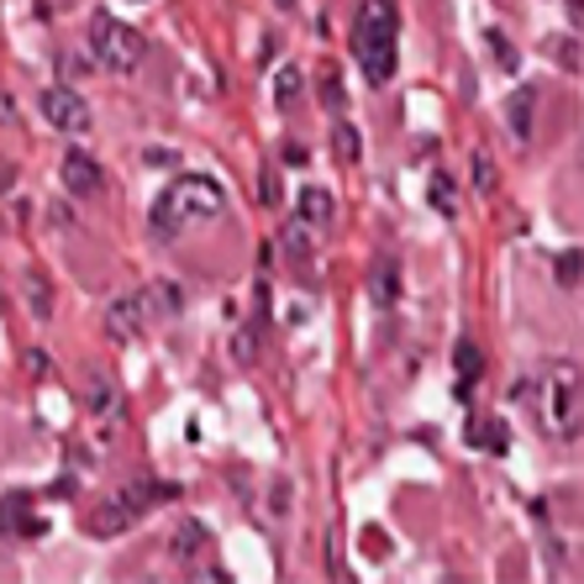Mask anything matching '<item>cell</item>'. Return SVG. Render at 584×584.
I'll return each mask as SVG.
<instances>
[{
    "mask_svg": "<svg viewBox=\"0 0 584 584\" xmlns=\"http://www.w3.org/2000/svg\"><path fill=\"white\" fill-rule=\"evenodd\" d=\"M532 416L553 442H580L584 432V374L574 358H548L537 374Z\"/></svg>",
    "mask_w": 584,
    "mask_h": 584,
    "instance_id": "obj_1",
    "label": "cell"
},
{
    "mask_svg": "<svg viewBox=\"0 0 584 584\" xmlns=\"http://www.w3.org/2000/svg\"><path fill=\"white\" fill-rule=\"evenodd\" d=\"M227 211V190L216 184L211 175H179L164 184V195L153 201V237L175 242L190 227H205Z\"/></svg>",
    "mask_w": 584,
    "mask_h": 584,
    "instance_id": "obj_2",
    "label": "cell"
},
{
    "mask_svg": "<svg viewBox=\"0 0 584 584\" xmlns=\"http://www.w3.org/2000/svg\"><path fill=\"white\" fill-rule=\"evenodd\" d=\"M353 48H358L363 80H369V85H390V80H395V63H401V5H395V0H363Z\"/></svg>",
    "mask_w": 584,
    "mask_h": 584,
    "instance_id": "obj_3",
    "label": "cell"
},
{
    "mask_svg": "<svg viewBox=\"0 0 584 584\" xmlns=\"http://www.w3.org/2000/svg\"><path fill=\"white\" fill-rule=\"evenodd\" d=\"M90 59L100 63V69H111V74H138L147 59V43L138 27L117 22L111 11H100L90 22Z\"/></svg>",
    "mask_w": 584,
    "mask_h": 584,
    "instance_id": "obj_4",
    "label": "cell"
},
{
    "mask_svg": "<svg viewBox=\"0 0 584 584\" xmlns=\"http://www.w3.org/2000/svg\"><path fill=\"white\" fill-rule=\"evenodd\" d=\"M37 111H43L48 127H59V132H69V138H85L90 132V106L80 100V90L74 85H48L43 95H37Z\"/></svg>",
    "mask_w": 584,
    "mask_h": 584,
    "instance_id": "obj_5",
    "label": "cell"
},
{
    "mask_svg": "<svg viewBox=\"0 0 584 584\" xmlns=\"http://www.w3.org/2000/svg\"><path fill=\"white\" fill-rule=\"evenodd\" d=\"M169 490H158V485H127L121 490V500H111L100 516H95V532H111V526H132L138 516H143L153 500H164Z\"/></svg>",
    "mask_w": 584,
    "mask_h": 584,
    "instance_id": "obj_6",
    "label": "cell"
},
{
    "mask_svg": "<svg viewBox=\"0 0 584 584\" xmlns=\"http://www.w3.org/2000/svg\"><path fill=\"white\" fill-rule=\"evenodd\" d=\"M147 317H153V311H147L143 295H117V300L106 306V332H111L117 343H138Z\"/></svg>",
    "mask_w": 584,
    "mask_h": 584,
    "instance_id": "obj_7",
    "label": "cell"
},
{
    "mask_svg": "<svg viewBox=\"0 0 584 584\" xmlns=\"http://www.w3.org/2000/svg\"><path fill=\"white\" fill-rule=\"evenodd\" d=\"M63 184H69V195H100L106 169L90 158L85 147H69V153H63Z\"/></svg>",
    "mask_w": 584,
    "mask_h": 584,
    "instance_id": "obj_8",
    "label": "cell"
},
{
    "mask_svg": "<svg viewBox=\"0 0 584 584\" xmlns=\"http://www.w3.org/2000/svg\"><path fill=\"white\" fill-rule=\"evenodd\" d=\"M295 211H300L306 227H326V222H332V195H326L322 184H306L300 201H295Z\"/></svg>",
    "mask_w": 584,
    "mask_h": 584,
    "instance_id": "obj_9",
    "label": "cell"
},
{
    "mask_svg": "<svg viewBox=\"0 0 584 584\" xmlns=\"http://www.w3.org/2000/svg\"><path fill=\"white\" fill-rule=\"evenodd\" d=\"M201 548H205V526L201 522H179L175 543H169V553H175L179 563H190V558H201Z\"/></svg>",
    "mask_w": 584,
    "mask_h": 584,
    "instance_id": "obj_10",
    "label": "cell"
},
{
    "mask_svg": "<svg viewBox=\"0 0 584 584\" xmlns=\"http://www.w3.org/2000/svg\"><path fill=\"white\" fill-rule=\"evenodd\" d=\"M143 300H147V311L153 317H179L184 311V300H179V290L169 285V279H158V285H147L143 290Z\"/></svg>",
    "mask_w": 584,
    "mask_h": 584,
    "instance_id": "obj_11",
    "label": "cell"
},
{
    "mask_svg": "<svg viewBox=\"0 0 584 584\" xmlns=\"http://www.w3.org/2000/svg\"><path fill=\"white\" fill-rule=\"evenodd\" d=\"M532 111H537V95H532V90H516V95H511V106H505V117H511V132H516V138H532Z\"/></svg>",
    "mask_w": 584,
    "mask_h": 584,
    "instance_id": "obj_12",
    "label": "cell"
},
{
    "mask_svg": "<svg viewBox=\"0 0 584 584\" xmlns=\"http://www.w3.org/2000/svg\"><path fill=\"white\" fill-rule=\"evenodd\" d=\"M468 432H474V448H479V453H505V448H511L505 421H474Z\"/></svg>",
    "mask_w": 584,
    "mask_h": 584,
    "instance_id": "obj_13",
    "label": "cell"
},
{
    "mask_svg": "<svg viewBox=\"0 0 584 584\" xmlns=\"http://www.w3.org/2000/svg\"><path fill=\"white\" fill-rule=\"evenodd\" d=\"M395 295H401V269H395V263H380V269H374V306L390 311Z\"/></svg>",
    "mask_w": 584,
    "mask_h": 584,
    "instance_id": "obj_14",
    "label": "cell"
},
{
    "mask_svg": "<svg viewBox=\"0 0 584 584\" xmlns=\"http://www.w3.org/2000/svg\"><path fill=\"white\" fill-rule=\"evenodd\" d=\"M274 95H279V106L300 100V69H295V63H285V69L274 74Z\"/></svg>",
    "mask_w": 584,
    "mask_h": 584,
    "instance_id": "obj_15",
    "label": "cell"
},
{
    "mask_svg": "<svg viewBox=\"0 0 584 584\" xmlns=\"http://www.w3.org/2000/svg\"><path fill=\"white\" fill-rule=\"evenodd\" d=\"M485 43H490V53L500 59V69H505V74H516V63H522V59H516V48L505 43V32L490 27V32H485Z\"/></svg>",
    "mask_w": 584,
    "mask_h": 584,
    "instance_id": "obj_16",
    "label": "cell"
},
{
    "mask_svg": "<svg viewBox=\"0 0 584 584\" xmlns=\"http://www.w3.org/2000/svg\"><path fill=\"white\" fill-rule=\"evenodd\" d=\"M27 300H32V317H53V311H48L53 300H48V279H43V274H27Z\"/></svg>",
    "mask_w": 584,
    "mask_h": 584,
    "instance_id": "obj_17",
    "label": "cell"
},
{
    "mask_svg": "<svg viewBox=\"0 0 584 584\" xmlns=\"http://www.w3.org/2000/svg\"><path fill=\"white\" fill-rule=\"evenodd\" d=\"M474 190H479V195H490V190H496V164H490V153H485V147L474 153Z\"/></svg>",
    "mask_w": 584,
    "mask_h": 584,
    "instance_id": "obj_18",
    "label": "cell"
},
{
    "mask_svg": "<svg viewBox=\"0 0 584 584\" xmlns=\"http://www.w3.org/2000/svg\"><path fill=\"white\" fill-rule=\"evenodd\" d=\"M548 53L558 59V69H574V63H580V48H574V37H548Z\"/></svg>",
    "mask_w": 584,
    "mask_h": 584,
    "instance_id": "obj_19",
    "label": "cell"
},
{
    "mask_svg": "<svg viewBox=\"0 0 584 584\" xmlns=\"http://www.w3.org/2000/svg\"><path fill=\"white\" fill-rule=\"evenodd\" d=\"M474 374H479V348H474V343H464V348H458V380H464V390H468V380H474Z\"/></svg>",
    "mask_w": 584,
    "mask_h": 584,
    "instance_id": "obj_20",
    "label": "cell"
},
{
    "mask_svg": "<svg viewBox=\"0 0 584 584\" xmlns=\"http://www.w3.org/2000/svg\"><path fill=\"white\" fill-rule=\"evenodd\" d=\"M558 279H563V285H580V279H584V259H580V253H563V259H558Z\"/></svg>",
    "mask_w": 584,
    "mask_h": 584,
    "instance_id": "obj_21",
    "label": "cell"
},
{
    "mask_svg": "<svg viewBox=\"0 0 584 584\" xmlns=\"http://www.w3.org/2000/svg\"><path fill=\"white\" fill-rule=\"evenodd\" d=\"M337 158H358V132H353L348 121H337Z\"/></svg>",
    "mask_w": 584,
    "mask_h": 584,
    "instance_id": "obj_22",
    "label": "cell"
},
{
    "mask_svg": "<svg viewBox=\"0 0 584 584\" xmlns=\"http://www.w3.org/2000/svg\"><path fill=\"white\" fill-rule=\"evenodd\" d=\"M233 353L242 358V363H253V358H259V332H253V326H248V332H237Z\"/></svg>",
    "mask_w": 584,
    "mask_h": 584,
    "instance_id": "obj_23",
    "label": "cell"
},
{
    "mask_svg": "<svg viewBox=\"0 0 584 584\" xmlns=\"http://www.w3.org/2000/svg\"><path fill=\"white\" fill-rule=\"evenodd\" d=\"M111 395H117V390H111V384L100 380V374L90 380V410H111Z\"/></svg>",
    "mask_w": 584,
    "mask_h": 584,
    "instance_id": "obj_24",
    "label": "cell"
},
{
    "mask_svg": "<svg viewBox=\"0 0 584 584\" xmlns=\"http://www.w3.org/2000/svg\"><path fill=\"white\" fill-rule=\"evenodd\" d=\"M448 184H453V179H448V175H438V179H432V205H438L442 216H453V195H448Z\"/></svg>",
    "mask_w": 584,
    "mask_h": 584,
    "instance_id": "obj_25",
    "label": "cell"
},
{
    "mask_svg": "<svg viewBox=\"0 0 584 584\" xmlns=\"http://www.w3.org/2000/svg\"><path fill=\"white\" fill-rule=\"evenodd\" d=\"M274 5H279V11H295V5H300V0H274Z\"/></svg>",
    "mask_w": 584,
    "mask_h": 584,
    "instance_id": "obj_26",
    "label": "cell"
}]
</instances>
